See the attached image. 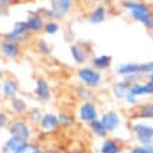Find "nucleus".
I'll use <instances>...</instances> for the list:
<instances>
[{"label":"nucleus","instance_id":"14","mask_svg":"<svg viewBox=\"0 0 153 153\" xmlns=\"http://www.w3.org/2000/svg\"><path fill=\"white\" fill-rule=\"evenodd\" d=\"M28 29L31 31H39L44 28V21L39 15H30L25 21Z\"/></svg>","mask_w":153,"mask_h":153},{"label":"nucleus","instance_id":"24","mask_svg":"<svg viewBox=\"0 0 153 153\" xmlns=\"http://www.w3.org/2000/svg\"><path fill=\"white\" fill-rule=\"evenodd\" d=\"M11 107L17 113H23L25 111V108H27L25 102L19 98H12L11 99Z\"/></svg>","mask_w":153,"mask_h":153},{"label":"nucleus","instance_id":"19","mask_svg":"<svg viewBox=\"0 0 153 153\" xmlns=\"http://www.w3.org/2000/svg\"><path fill=\"white\" fill-rule=\"evenodd\" d=\"M111 60L112 58L110 56H100V57H95L93 59V65L94 68L99 69V70H104V69H107L111 64Z\"/></svg>","mask_w":153,"mask_h":153},{"label":"nucleus","instance_id":"33","mask_svg":"<svg viewBox=\"0 0 153 153\" xmlns=\"http://www.w3.org/2000/svg\"><path fill=\"white\" fill-rule=\"evenodd\" d=\"M42 153H59L58 151H45V152H42Z\"/></svg>","mask_w":153,"mask_h":153},{"label":"nucleus","instance_id":"32","mask_svg":"<svg viewBox=\"0 0 153 153\" xmlns=\"http://www.w3.org/2000/svg\"><path fill=\"white\" fill-rule=\"evenodd\" d=\"M6 122H7V116L5 113L0 112V127H4Z\"/></svg>","mask_w":153,"mask_h":153},{"label":"nucleus","instance_id":"26","mask_svg":"<svg viewBox=\"0 0 153 153\" xmlns=\"http://www.w3.org/2000/svg\"><path fill=\"white\" fill-rule=\"evenodd\" d=\"M18 153H42L41 149L35 146V145H31V143H24V146L19 149Z\"/></svg>","mask_w":153,"mask_h":153},{"label":"nucleus","instance_id":"11","mask_svg":"<svg viewBox=\"0 0 153 153\" xmlns=\"http://www.w3.org/2000/svg\"><path fill=\"white\" fill-rule=\"evenodd\" d=\"M24 141H21L16 137H11L6 141V143L3 146V149H1V153H18L19 149L24 146Z\"/></svg>","mask_w":153,"mask_h":153},{"label":"nucleus","instance_id":"22","mask_svg":"<svg viewBox=\"0 0 153 153\" xmlns=\"http://www.w3.org/2000/svg\"><path fill=\"white\" fill-rule=\"evenodd\" d=\"M17 89H18V86H17V83H16L15 81H12V80L5 81L4 87H3V91H4V94H5V95H7V97H13V95L16 94Z\"/></svg>","mask_w":153,"mask_h":153},{"label":"nucleus","instance_id":"16","mask_svg":"<svg viewBox=\"0 0 153 153\" xmlns=\"http://www.w3.org/2000/svg\"><path fill=\"white\" fill-rule=\"evenodd\" d=\"M1 51L3 53L9 57V58H16L19 53V47L16 42H12V41H5L1 46Z\"/></svg>","mask_w":153,"mask_h":153},{"label":"nucleus","instance_id":"2","mask_svg":"<svg viewBox=\"0 0 153 153\" xmlns=\"http://www.w3.org/2000/svg\"><path fill=\"white\" fill-rule=\"evenodd\" d=\"M133 131L136 135L137 140L142 143V146H148L153 140V127H149L143 123H135L133 126Z\"/></svg>","mask_w":153,"mask_h":153},{"label":"nucleus","instance_id":"9","mask_svg":"<svg viewBox=\"0 0 153 153\" xmlns=\"http://www.w3.org/2000/svg\"><path fill=\"white\" fill-rule=\"evenodd\" d=\"M129 94L134 95L135 98L137 95H147V94H153V85L151 82L140 85V83H134L130 89H129Z\"/></svg>","mask_w":153,"mask_h":153},{"label":"nucleus","instance_id":"25","mask_svg":"<svg viewBox=\"0 0 153 153\" xmlns=\"http://www.w3.org/2000/svg\"><path fill=\"white\" fill-rule=\"evenodd\" d=\"M58 121H59V124H62L63 127H70V126L74 123L72 116H70L69 113H64V112H62V113L59 114Z\"/></svg>","mask_w":153,"mask_h":153},{"label":"nucleus","instance_id":"10","mask_svg":"<svg viewBox=\"0 0 153 153\" xmlns=\"http://www.w3.org/2000/svg\"><path fill=\"white\" fill-rule=\"evenodd\" d=\"M35 94L42 100H48L51 98V91L50 86L46 80L39 79L36 81V87H35Z\"/></svg>","mask_w":153,"mask_h":153},{"label":"nucleus","instance_id":"29","mask_svg":"<svg viewBox=\"0 0 153 153\" xmlns=\"http://www.w3.org/2000/svg\"><path fill=\"white\" fill-rule=\"evenodd\" d=\"M142 72H153V62L149 63H145V64H140V74Z\"/></svg>","mask_w":153,"mask_h":153},{"label":"nucleus","instance_id":"15","mask_svg":"<svg viewBox=\"0 0 153 153\" xmlns=\"http://www.w3.org/2000/svg\"><path fill=\"white\" fill-rule=\"evenodd\" d=\"M133 85H130L129 82H127L126 80H123L122 82H118L113 86V94L116 98H120V99H124L127 97V94L129 93V89Z\"/></svg>","mask_w":153,"mask_h":153},{"label":"nucleus","instance_id":"21","mask_svg":"<svg viewBox=\"0 0 153 153\" xmlns=\"http://www.w3.org/2000/svg\"><path fill=\"white\" fill-rule=\"evenodd\" d=\"M89 126H91L92 131H93L95 135H98V136H106L107 130H106V128L104 127V124L101 123V121L95 120V121L91 122V124H89Z\"/></svg>","mask_w":153,"mask_h":153},{"label":"nucleus","instance_id":"1","mask_svg":"<svg viewBox=\"0 0 153 153\" xmlns=\"http://www.w3.org/2000/svg\"><path fill=\"white\" fill-rule=\"evenodd\" d=\"M124 7L129 9L131 11L133 17L141 22L142 24H145L147 28L153 29V17H151L149 15V9L141 4V3H134V1H127L124 3Z\"/></svg>","mask_w":153,"mask_h":153},{"label":"nucleus","instance_id":"6","mask_svg":"<svg viewBox=\"0 0 153 153\" xmlns=\"http://www.w3.org/2000/svg\"><path fill=\"white\" fill-rule=\"evenodd\" d=\"M71 1L68 0H59V1H53L52 6H51V17L52 18H64V16L66 15V12L70 10L71 7Z\"/></svg>","mask_w":153,"mask_h":153},{"label":"nucleus","instance_id":"28","mask_svg":"<svg viewBox=\"0 0 153 153\" xmlns=\"http://www.w3.org/2000/svg\"><path fill=\"white\" fill-rule=\"evenodd\" d=\"M129 153H153V143L148 146H140V147L133 148Z\"/></svg>","mask_w":153,"mask_h":153},{"label":"nucleus","instance_id":"27","mask_svg":"<svg viewBox=\"0 0 153 153\" xmlns=\"http://www.w3.org/2000/svg\"><path fill=\"white\" fill-rule=\"evenodd\" d=\"M44 29H45V31L47 34H56L59 30V25L56 22H48V23H46L44 25Z\"/></svg>","mask_w":153,"mask_h":153},{"label":"nucleus","instance_id":"7","mask_svg":"<svg viewBox=\"0 0 153 153\" xmlns=\"http://www.w3.org/2000/svg\"><path fill=\"white\" fill-rule=\"evenodd\" d=\"M98 117V111H97V107L89 102V101H86L81 107H80V118L85 122H93L95 121Z\"/></svg>","mask_w":153,"mask_h":153},{"label":"nucleus","instance_id":"13","mask_svg":"<svg viewBox=\"0 0 153 153\" xmlns=\"http://www.w3.org/2000/svg\"><path fill=\"white\" fill-rule=\"evenodd\" d=\"M117 71L121 75L129 76V75H140V64L136 63H128V64H121L117 68Z\"/></svg>","mask_w":153,"mask_h":153},{"label":"nucleus","instance_id":"34","mask_svg":"<svg viewBox=\"0 0 153 153\" xmlns=\"http://www.w3.org/2000/svg\"><path fill=\"white\" fill-rule=\"evenodd\" d=\"M149 82H151V83L153 85V72H152V74L149 75Z\"/></svg>","mask_w":153,"mask_h":153},{"label":"nucleus","instance_id":"31","mask_svg":"<svg viewBox=\"0 0 153 153\" xmlns=\"http://www.w3.org/2000/svg\"><path fill=\"white\" fill-rule=\"evenodd\" d=\"M39 50H40L42 53H45V54L50 53V47H48L47 42H45V41H40V42H39Z\"/></svg>","mask_w":153,"mask_h":153},{"label":"nucleus","instance_id":"12","mask_svg":"<svg viewBox=\"0 0 153 153\" xmlns=\"http://www.w3.org/2000/svg\"><path fill=\"white\" fill-rule=\"evenodd\" d=\"M40 126H41V128L44 130H52V129H54V128H57L59 126L58 117L53 113H47L41 118Z\"/></svg>","mask_w":153,"mask_h":153},{"label":"nucleus","instance_id":"20","mask_svg":"<svg viewBox=\"0 0 153 153\" xmlns=\"http://www.w3.org/2000/svg\"><path fill=\"white\" fill-rule=\"evenodd\" d=\"M101 153H120V146L113 140H105L101 145Z\"/></svg>","mask_w":153,"mask_h":153},{"label":"nucleus","instance_id":"17","mask_svg":"<svg viewBox=\"0 0 153 153\" xmlns=\"http://www.w3.org/2000/svg\"><path fill=\"white\" fill-rule=\"evenodd\" d=\"M70 51H71L72 58H74V60H75L76 63H77V64L85 63V60H86V58H87V54H86L85 50H83L81 46H79V45H72V46L70 47Z\"/></svg>","mask_w":153,"mask_h":153},{"label":"nucleus","instance_id":"36","mask_svg":"<svg viewBox=\"0 0 153 153\" xmlns=\"http://www.w3.org/2000/svg\"><path fill=\"white\" fill-rule=\"evenodd\" d=\"M0 79H1V71H0Z\"/></svg>","mask_w":153,"mask_h":153},{"label":"nucleus","instance_id":"3","mask_svg":"<svg viewBox=\"0 0 153 153\" xmlns=\"http://www.w3.org/2000/svg\"><path fill=\"white\" fill-rule=\"evenodd\" d=\"M79 77L80 80L87 85L88 87H97L101 81V76L98 71L91 68H82L79 70Z\"/></svg>","mask_w":153,"mask_h":153},{"label":"nucleus","instance_id":"8","mask_svg":"<svg viewBox=\"0 0 153 153\" xmlns=\"http://www.w3.org/2000/svg\"><path fill=\"white\" fill-rule=\"evenodd\" d=\"M101 123L107 131H113L120 126V117L116 112H107L101 117Z\"/></svg>","mask_w":153,"mask_h":153},{"label":"nucleus","instance_id":"4","mask_svg":"<svg viewBox=\"0 0 153 153\" xmlns=\"http://www.w3.org/2000/svg\"><path fill=\"white\" fill-rule=\"evenodd\" d=\"M10 133L12 137H16L24 142H27V140L30 137V129L23 121H16L15 123H12V126L10 127Z\"/></svg>","mask_w":153,"mask_h":153},{"label":"nucleus","instance_id":"35","mask_svg":"<svg viewBox=\"0 0 153 153\" xmlns=\"http://www.w3.org/2000/svg\"><path fill=\"white\" fill-rule=\"evenodd\" d=\"M69 153H82V152H79V151H72V152H69Z\"/></svg>","mask_w":153,"mask_h":153},{"label":"nucleus","instance_id":"18","mask_svg":"<svg viewBox=\"0 0 153 153\" xmlns=\"http://www.w3.org/2000/svg\"><path fill=\"white\" fill-rule=\"evenodd\" d=\"M105 17H106V10H105V7H104V6H98V7L94 9V11L91 13V16H89V22L97 24V23L102 22V21L105 19Z\"/></svg>","mask_w":153,"mask_h":153},{"label":"nucleus","instance_id":"5","mask_svg":"<svg viewBox=\"0 0 153 153\" xmlns=\"http://www.w3.org/2000/svg\"><path fill=\"white\" fill-rule=\"evenodd\" d=\"M28 31H29V29H28V25L25 22H17L13 25L12 31L6 35V39H7V41H12V42L17 44V41H22L25 39Z\"/></svg>","mask_w":153,"mask_h":153},{"label":"nucleus","instance_id":"23","mask_svg":"<svg viewBox=\"0 0 153 153\" xmlns=\"http://www.w3.org/2000/svg\"><path fill=\"white\" fill-rule=\"evenodd\" d=\"M139 116L143 118H153V102L142 105L139 108Z\"/></svg>","mask_w":153,"mask_h":153},{"label":"nucleus","instance_id":"30","mask_svg":"<svg viewBox=\"0 0 153 153\" xmlns=\"http://www.w3.org/2000/svg\"><path fill=\"white\" fill-rule=\"evenodd\" d=\"M79 93H82V94H80V97L83 98L85 100H89V99L93 97L92 93H91L89 91H87L86 88H79V89H77V94H79Z\"/></svg>","mask_w":153,"mask_h":153}]
</instances>
